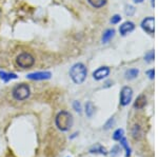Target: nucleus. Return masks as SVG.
<instances>
[{
	"label": "nucleus",
	"instance_id": "obj_12",
	"mask_svg": "<svg viewBox=\"0 0 158 157\" xmlns=\"http://www.w3.org/2000/svg\"><path fill=\"white\" fill-rule=\"evenodd\" d=\"M114 35H115V31H114L113 29L106 30V31L104 32L103 35H102V42H103V43H106V42H109L110 40H111L112 38L114 37Z\"/></svg>",
	"mask_w": 158,
	"mask_h": 157
},
{
	"label": "nucleus",
	"instance_id": "obj_25",
	"mask_svg": "<svg viewBox=\"0 0 158 157\" xmlns=\"http://www.w3.org/2000/svg\"><path fill=\"white\" fill-rule=\"evenodd\" d=\"M120 20H121V17L119 16V15H114L111 19V22L113 24H116V23H118V22H120Z\"/></svg>",
	"mask_w": 158,
	"mask_h": 157
},
{
	"label": "nucleus",
	"instance_id": "obj_27",
	"mask_svg": "<svg viewBox=\"0 0 158 157\" xmlns=\"http://www.w3.org/2000/svg\"><path fill=\"white\" fill-rule=\"evenodd\" d=\"M142 1H143V0H134V2H136V3H141Z\"/></svg>",
	"mask_w": 158,
	"mask_h": 157
},
{
	"label": "nucleus",
	"instance_id": "obj_22",
	"mask_svg": "<svg viewBox=\"0 0 158 157\" xmlns=\"http://www.w3.org/2000/svg\"><path fill=\"white\" fill-rule=\"evenodd\" d=\"M119 152H120V150H119V147L115 146V147H113V148H112L111 154H112V156H118L119 155Z\"/></svg>",
	"mask_w": 158,
	"mask_h": 157
},
{
	"label": "nucleus",
	"instance_id": "obj_18",
	"mask_svg": "<svg viewBox=\"0 0 158 157\" xmlns=\"http://www.w3.org/2000/svg\"><path fill=\"white\" fill-rule=\"evenodd\" d=\"M138 74H139V71L137 69L128 70L126 72V78L127 79H134V78H136L138 76Z\"/></svg>",
	"mask_w": 158,
	"mask_h": 157
},
{
	"label": "nucleus",
	"instance_id": "obj_11",
	"mask_svg": "<svg viewBox=\"0 0 158 157\" xmlns=\"http://www.w3.org/2000/svg\"><path fill=\"white\" fill-rule=\"evenodd\" d=\"M146 105H147V97L144 95H140L137 97L136 101H135L134 107L135 109H142Z\"/></svg>",
	"mask_w": 158,
	"mask_h": 157
},
{
	"label": "nucleus",
	"instance_id": "obj_15",
	"mask_svg": "<svg viewBox=\"0 0 158 157\" xmlns=\"http://www.w3.org/2000/svg\"><path fill=\"white\" fill-rule=\"evenodd\" d=\"M119 143H120V145L123 147L124 150H126V157H130V156H131L132 151H131V148L129 147V143H128V141H127V138L123 136V137H122L120 140H119Z\"/></svg>",
	"mask_w": 158,
	"mask_h": 157
},
{
	"label": "nucleus",
	"instance_id": "obj_5",
	"mask_svg": "<svg viewBox=\"0 0 158 157\" xmlns=\"http://www.w3.org/2000/svg\"><path fill=\"white\" fill-rule=\"evenodd\" d=\"M133 97V90L130 87H123L120 92V105L126 107L128 105Z\"/></svg>",
	"mask_w": 158,
	"mask_h": 157
},
{
	"label": "nucleus",
	"instance_id": "obj_13",
	"mask_svg": "<svg viewBox=\"0 0 158 157\" xmlns=\"http://www.w3.org/2000/svg\"><path fill=\"white\" fill-rule=\"evenodd\" d=\"M90 152L91 153H95V154H102V155H106V154H108V151L106 150V148H103V147L100 145L94 146L90 150Z\"/></svg>",
	"mask_w": 158,
	"mask_h": 157
},
{
	"label": "nucleus",
	"instance_id": "obj_2",
	"mask_svg": "<svg viewBox=\"0 0 158 157\" xmlns=\"http://www.w3.org/2000/svg\"><path fill=\"white\" fill-rule=\"evenodd\" d=\"M86 75H88V71L85 64L82 63H75L70 70V76L72 78V80L77 85H80L85 80Z\"/></svg>",
	"mask_w": 158,
	"mask_h": 157
},
{
	"label": "nucleus",
	"instance_id": "obj_24",
	"mask_svg": "<svg viewBox=\"0 0 158 157\" xmlns=\"http://www.w3.org/2000/svg\"><path fill=\"white\" fill-rule=\"evenodd\" d=\"M114 122H115V120H114V117L110 118V119L108 120V122L104 125V129H106V130H109V129L114 125Z\"/></svg>",
	"mask_w": 158,
	"mask_h": 157
},
{
	"label": "nucleus",
	"instance_id": "obj_7",
	"mask_svg": "<svg viewBox=\"0 0 158 157\" xmlns=\"http://www.w3.org/2000/svg\"><path fill=\"white\" fill-rule=\"evenodd\" d=\"M141 27L143 31H146L149 34H154V18L153 17H148V18L143 19L141 22Z\"/></svg>",
	"mask_w": 158,
	"mask_h": 157
},
{
	"label": "nucleus",
	"instance_id": "obj_21",
	"mask_svg": "<svg viewBox=\"0 0 158 157\" xmlns=\"http://www.w3.org/2000/svg\"><path fill=\"white\" fill-rule=\"evenodd\" d=\"M73 108H74V110H75L76 112H78V113L81 112V105H80V102H79V101H74Z\"/></svg>",
	"mask_w": 158,
	"mask_h": 157
},
{
	"label": "nucleus",
	"instance_id": "obj_17",
	"mask_svg": "<svg viewBox=\"0 0 158 157\" xmlns=\"http://www.w3.org/2000/svg\"><path fill=\"white\" fill-rule=\"evenodd\" d=\"M88 1L95 9H100V7L106 6V0H88Z\"/></svg>",
	"mask_w": 158,
	"mask_h": 157
},
{
	"label": "nucleus",
	"instance_id": "obj_20",
	"mask_svg": "<svg viewBox=\"0 0 158 157\" xmlns=\"http://www.w3.org/2000/svg\"><path fill=\"white\" fill-rule=\"evenodd\" d=\"M134 12H135L134 6H127V7H126V14H127V15H129V16H132V15L134 14Z\"/></svg>",
	"mask_w": 158,
	"mask_h": 157
},
{
	"label": "nucleus",
	"instance_id": "obj_4",
	"mask_svg": "<svg viewBox=\"0 0 158 157\" xmlns=\"http://www.w3.org/2000/svg\"><path fill=\"white\" fill-rule=\"evenodd\" d=\"M16 64L21 69H30L35 64V57L31 53H20L16 57Z\"/></svg>",
	"mask_w": 158,
	"mask_h": 157
},
{
	"label": "nucleus",
	"instance_id": "obj_23",
	"mask_svg": "<svg viewBox=\"0 0 158 157\" xmlns=\"http://www.w3.org/2000/svg\"><path fill=\"white\" fill-rule=\"evenodd\" d=\"M144 59H146L148 62L152 61V60L154 59V52H153V51H151V52L148 53L146 56H144Z\"/></svg>",
	"mask_w": 158,
	"mask_h": 157
},
{
	"label": "nucleus",
	"instance_id": "obj_3",
	"mask_svg": "<svg viewBox=\"0 0 158 157\" xmlns=\"http://www.w3.org/2000/svg\"><path fill=\"white\" fill-rule=\"evenodd\" d=\"M31 90L30 87L25 83H19L16 87H14L12 91V96L17 101H23L30 97Z\"/></svg>",
	"mask_w": 158,
	"mask_h": 157
},
{
	"label": "nucleus",
	"instance_id": "obj_6",
	"mask_svg": "<svg viewBox=\"0 0 158 157\" xmlns=\"http://www.w3.org/2000/svg\"><path fill=\"white\" fill-rule=\"evenodd\" d=\"M51 76H52V74L50 72H35L27 75V78L31 80H45L50 79Z\"/></svg>",
	"mask_w": 158,
	"mask_h": 157
},
{
	"label": "nucleus",
	"instance_id": "obj_10",
	"mask_svg": "<svg viewBox=\"0 0 158 157\" xmlns=\"http://www.w3.org/2000/svg\"><path fill=\"white\" fill-rule=\"evenodd\" d=\"M0 78H1L4 82H7L12 79H16L17 75L14 74V73H6V72H4V71H0Z\"/></svg>",
	"mask_w": 158,
	"mask_h": 157
},
{
	"label": "nucleus",
	"instance_id": "obj_19",
	"mask_svg": "<svg viewBox=\"0 0 158 157\" xmlns=\"http://www.w3.org/2000/svg\"><path fill=\"white\" fill-rule=\"evenodd\" d=\"M124 136V131L122 129H117V130L113 134V139L114 140H120V139Z\"/></svg>",
	"mask_w": 158,
	"mask_h": 157
},
{
	"label": "nucleus",
	"instance_id": "obj_1",
	"mask_svg": "<svg viewBox=\"0 0 158 157\" xmlns=\"http://www.w3.org/2000/svg\"><path fill=\"white\" fill-rule=\"evenodd\" d=\"M55 125L58 130L65 132L71 129L73 126V116L70 112L67 111H61L56 115L55 118Z\"/></svg>",
	"mask_w": 158,
	"mask_h": 157
},
{
	"label": "nucleus",
	"instance_id": "obj_9",
	"mask_svg": "<svg viewBox=\"0 0 158 157\" xmlns=\"http://www.w3.org/2000/svg\"><path fill=\"white\" fill-rule=\"evenodd\" d=\"M134 29H135V24L133 23V22L127 21V22H124V23H122L120 25V27H119V32H120V34L122 35V36H126L127 34L131 33Z\"/></svg>",
	"mask_w": 158,
	"mask_h": 157
},
{
	"label": "nucleus",
	"instance_id": "obj_14",
	"mask_svg": "<svg viewBox=\"0 0 158 157\" xmlns=\"http://www.w3.org/2000/svg\"><path fill=\"white\" fill-rule=\"evenodd\" d=\"M132 135L135 139H140L142 137V130L140 128V126L135 125L133 128H132Z\"/></svg>",
	"mask_w": 158,
	"mask_h": 157
},
{
	"label": "nucleus",
	"instance_id": "obj_8",
	"mask_svg": "<svg viewBox=\"0 0 158 157\" xmlns=\"http://www.w3.org/2000/svg\"><path fill=\"white\" fill-rule=\"evenodd\" d=\"M109 74H110V68L101 67L93 73V77H94V79H96V80H101V79H103V78L108 77Z\"/></svg>",
	"mask_w": 158,
	"mask_h": 157
},
{
	"label": "nucleus",
	"instance_id": "obj_16",
	"mask_svg": "<svg viewBox=\"0 0 158 157\" xmlns=\"http://www.w3.org/2000/svg\"><path fill=\"white\" fill-rule=\"evenodd\" d=\"M94 112H95V107H94L93 102H91V101H88V102L85 103V114L88 117H92L93 116Z\"/></svg>",
	"mask_w": 158,
	"mask_h": 157
},
{
	"label": "nucleus",
	"instance_id": "obj_26",
	"mask_svg": "<svg viewBox=\"0 0 158 157\" xmlns=\"http://www.w3.org/2000/svg\"><path fill=\"white\" fill-rule=\"evenodd\" d=\"M148 76H149L150 79H154V70H150L147 72Z\"/></svg>",
	"mask_w": 158,
	"mask_h": 157
}]
</instances>
